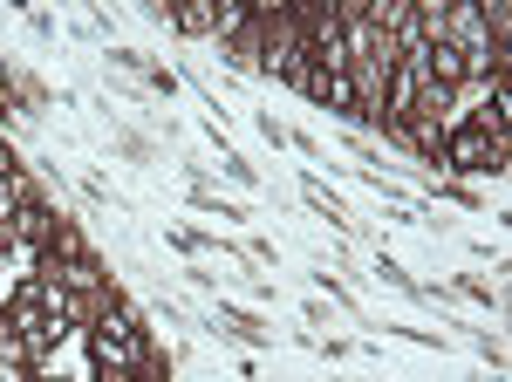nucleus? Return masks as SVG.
<instances>
[{
    "label": "nucleus",
    "instance_id": "1",
    "mask_svg": "<svg viewBox=\"0 0 512 382\" xmlns=\"http://www.w3.org/2000/svg\"><path fill=\"white\" fill-rule=\"evenodd\" d=\"M444 164H458V171H506L512 164V137H499V130H485L478 116H465L458 130H444Z\"/></svg>",
    "mask_w": 512,
    "mask_h": 382
},
{
    "label": "nucleus",
    "instance_id": "2",
    "mask_svg": "<svg viewBox=\"0 0 512 382\" xmlns=\"http://www.w3.org/2000/svg\"><path fill=\"white\" fill-rule=\"evenodd\" d=\"M0 321H7V328L28 342V355H35V362H41V355H48L55 342H62V335H69V328H62V314L35 301V287H21V294L7 301V314H0Z\"/></svg>",
    "mask_w": 512,
    "mask_h": 382
},
{
    "label": "nucleus",
    "instance_id": "3",
    "mask_svg": "<svg viewBox=\"0 0 512 382\" xmlns=\"http://www.w3.org/2000/svg\"><path fill=\"white\" fill-rule=\"evenodd\" d=\"M55 226H62V219H55V212H48V205H41L35 191H21V205H14V219H7V246H28V253H48V246H55Z\"/></svg>",
    "mask_w": 512,
    "mask_h": 382
},
{
    "label": "nucleus",
    "instance_id": "4",
    "mask_svg": "<svg viewBox=\"0 0 512 382\" xmlns=\"http://www.w3.org/2000/svg\"><path fill=\"white\" fill-rule=\"evenodd\" d=\"M315 103H328V110H349L355 116V82H349V69H308V82H301Z\"/></svg>",
    "mask_w": 512,
    "mask_h": 382
},
{
    "label": "nucleus",
    "instance_id": "5",
    "mask_svg": "<svg viewBox=\"0 0 512 382\" xmlns=\"http://www.w3.org/2000/svg\"><path fill=\"white\" fill-rule=\"evenodd\" d=\"M171 28H185V35H219V7H212V0H178V7H171Z\"/></svg>",
    "mask_w": 512,
    "mask_h": 382
},
{
    "label": "nucleus",
    "instance_id": "6",
    "mask_svg": "<svg viewBox=\"0 0 512 382\" xmlns=\"http://www.w3.org/2000/svg\"><path fill=\"white\" fill-rule=\"evenodd\" d=\"M35 382H48V376H35Z\"/></svg>",
    "mask_w": 512,
    "mask_h": 382
}]
</instances>
